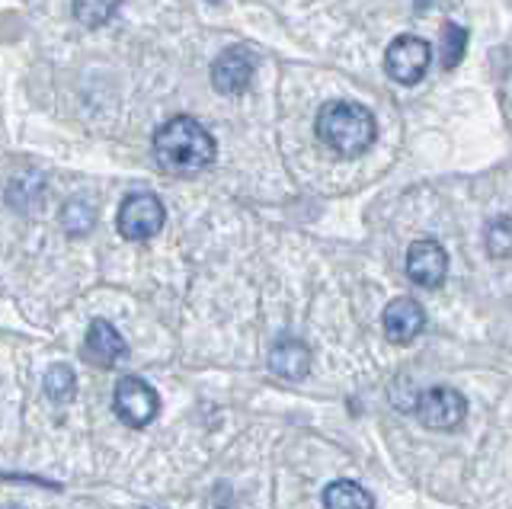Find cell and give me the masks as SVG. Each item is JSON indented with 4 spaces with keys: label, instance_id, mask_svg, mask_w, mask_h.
I'll return each mask as SVG.
<instances>
[{
    "label": "cell",
    "instance_id": "obj_13",
    "mask_svg": "<svg viewBox=\"0 0 512 509\" xmlns=\"http://www.w3.org/2000/svg\"><path fill=\"white\" fill-rule=\"evenodd\" d=\"M42 388H45V397L52 404H71L74 401V394H77V375L71 365H52V369L45 372V381H42Z\"/></svg>",
    "mask_w": 512,
    "mask_h": 509
},
{
    "label": "cell",
    "instance_id": "obj_19",
    "mask_svg": "<svg viewBox=\"0 0 512 509\" xmlns=\"http://www.w3.org/2000/svg\"><path fill=\"white\" fill-rule=\"evenodd\" d=\"M0 509H23V506H0Z\"/></svg>",
    "mask_w": 512,
    "mask_h": 509
},
{
    "label": "cell",
    "instance_id": "obj_9",
    "mask_svg": "<svg viewBox=\"0 0 512 509\" xmlns=\"http://www.w3.org/2000/svg\"><path fill=\"white\" fill-rule=\"evenodd\" d=\"M381 327H384V337H388L391 343H397V346L413 343L426 327V314L420 308V301L394 298L381 314Z\"/></svg>",
    "mask_w": 512,
    "mask_h": 509
},
{
    "label": "cell",
    "instance_id": "obj_2",
    "mask_svg": "<svg viewBox=\"0 0 512 509\" xmlns=\"http://www.w3.org/2000/svg\"><path fill=\"white\" fill-rule=\"evenodd\" d=\"M378 125L372 109L352 100H330L317 113V138L340 157H359L375 145Z\"/></svg>",
    "mask_w": 512,
    "mask_h": 509
},
{
    "label": "cell",
    "instance_id": "obj_15",
    "mask_svg": "<svg viewBox=\"0 0 512 509\" xmlns=\"http://www.w3.org/2000/svg\"><path fill=\"white\" fill-rule=\"evenodd\" d=\"M93 221H96V212H93V205L84 202V199H74L64 205V212H61V228L68 231L71 237H84L93 231Z\"/></svg>",
    "mask_w": 512,
    "mask_h": 509
},
{
    "label": "cell",
    "instance_id": "obj_18",
    "mask_svg": "<svg viewBox=\"0 0 512 509\" xmlns=\"http://www.w3.org/2000/svg\"><path fill=\"white\" fill-rule=\"evenodd\" d=\"M413 4H416V10H423V7L429 4V0H413Z\"/></svg>",
    "mask_w": 512,
    "mask_h": 509
},
{
    "label": "cell",
    "instance_id": "obj_10",
    "mask_svg": "<svg viewBox=\"0 0 512 509\" xmlns=\"http://www.w3.org/2000/svg\"><path fill=\"white\" fill-rule=\"evenodd\" d=\"M125 353H128V346L122 340V333L109 321H103V317H96L87 330V340H84L87 362L100 365V369H112V365L125 359Z\"/></svg>",
    "mask_w": 512,
    "mask_h": 509
},
{
    "label": "cell",
    "instance_id": "obj_14",
    "mask_svg": "<svg viewBox=\"0 0 512 509\" xmlns=\"http://www.w3.org/2000/svg\"><path fill=\"white\" fill-rule=\"evenodd\" d=\"M119 7L122 0H74V17L90 29H100L116 20Z\"/></svg>",
    "mask_w": 512,
    "mask_h": 509
},
{
    "label": "cell",
    "instance_id": "obj_5",
    "mask_svg": "<svg viewBox=\"0 0 512 509\" xmlns=\"http://www.w3.org/2000/svg\"><path fill=\"white\" fill-rule=\"evenodd\" d=\"M429 61H432V49L429 42L420 36H397L388 52H384V71H388L391 81L413 87L420 84L426 71H429Z\"/></svg>",
    "mask_w": 512,
    "mask_h": 509
},
{
    "label": "cell",
    "instance_id": "obj_20",
    "mask_svg": "<svg viewBox=\"0 0 512 509\" xmlns=\"http://www.w3.org/2000/svg\"><path fill=\"white\" fill-rule=\"evenodd\" d=\"M212 4H221V0H212Z\"/></svg>",
    "mask_w": 512,
    "mask_h": 509
},
{
    "label": "cell",
    "instance_id": "obj_4",
    "mask_svg": "<svg viewBox=\"0 0 512 509\" xmlns=\"http://www.w3.org/2000/svg\"><path fill=\"white\" fill-rule=\"evenodd\" d=\"M112 410H116V417L125 426L144 429V426H151L154 417L160 413V397L144 378L125 375V378H119L116 391H112Z\"/></svg>",
    "mask_w": 512,
    "mask_h": 509
},
{
    "label": "cell",
    "instance_id": "obj_16",
    "mask_svg": "<svg viewBox=\"0 0 512 509\" xmlns=\"http://www.w3.org/2000/svg\"><path fill=\"white\" fill-rule=\"evenodd\" d=\"M464 49H468V33L458 26V23H448L442 26V68H458L461 58H464Z\"/></svg>",
    "mask_w": 512,
    "mask_h": 509
},
{
    "label": "cell",
    "instance_id": "obj_1",
    "mask_svg": "<svg viewBox=\"0 0 512 509\" xmlns=\"http://www.w3.org/2000/svg\"><path fill=\"white\" fill-rule=\"evenodd\" d=\"M215 138L202 122L173 116L154 132V161L170 177H196L215 164Z\"/></svg>",
    "mask_w": 512,
    "mask_h": 509
},
{
    "label": "cell",
    "instance_id": "obj_7",
    "mask_svg": "<svg viewBox=\"0 0 512 509\" xmlns=\"http://www.w3.org/2000/svg\"><path fill=\"white\" fill-rule=\"evenodd\" d=\"M253 71H256V55L247 52L244 45H234V49H224L215 65H212V87L224 97H237L244 93L253 81Z\"/></svg>",
    "mask_w": 512,
    "mask_h": 509
},
{
    "label": "cell",
    "instance_id": "obj_12",
    "mask_svg": "<svg viewBox=\"0 0 512 509\" xmlns=\"http://www.w3.org/2000/svg\"><path fill=\"white\" fill-rule=\"evenodd\" d=\"M324 509H375V500L356 481H333L324 487Z\"/></svg>",
    "mask_w": 512,
    "mask_h": 509
},
{
    "label": "cell",
    "instance_id": "obj_17",
    "mask_svg": "<svg viewBox=\"0 0 512 509\" xmlns=\"http://www.w3.org/2000/svg\"><path fill=\"white\" fill-rule=\"evenodd\" d=\"M487 253L493 260H503L512 253V218H496L487 225Z\"/></svg>",
    "mask_w": 512,
    "mask_h": 509
},
{
    "label": "cell",
    "instance_id": "obj_6",
    "mask_svg": "<svg viewBox=\"0 0 512 509\" xmlns=\"http://www.w3.org/2000/svg\"><path fill=\"white\" fill-rule=\"evenodd\" d=\"M464 413H468L464 394L445 385L423 391L420 401H416V417L426 429H455L464 420Z\"/></svg>",
    "mask_w": 512,
    "mask_h": 509
},
{
    "label": "cell",
    "instance_id": "obj_11",
    "mask_svg": "<svg viewBox=\"0 0 512 509\" xmlns=\"http://www.w3.org/2000/svg\"><path fill=\"white\" fill-rule=\"evenodd\" d=\"M269 369L279 378L298 381L311 372V349L295 337H282L269 349Z\"/></svg>",
    "mask_w": 512,
    "mask_h": 509
},
{
    "label": "cell",
    "instance_id": "obj_3",
    "mask_svg": "<svg viewBox=\"0 0 512 509\" xmlns=\"http://www.w3.org/2000/svg\"><path fill=\"white\" fill-rule=\"evenodd\" d=\"M164 221H167L164 202H160L154 193H132V196H125L119 205L116 228L125 241L144 244V241H151V237L160 234Z\"/></svg>",
    "mask_w": 512,
    "mask_h": 509
},
{
    "label": "cell",
    "instance_id": "obj_8",
    "mask_svg": "<svg viewBox=\"0 0 512 509\" xmlns=\"http://www.w3.org/2000/svg\"><path fill=\"white\" fill-rule=\"evenodd\" d=\"M407 276L420 289H439L448 276V253L439 241H413L407 250Z\"/></svg>",
    "mask_w": 512,
    "mask_h": 509
}]
</instances>
